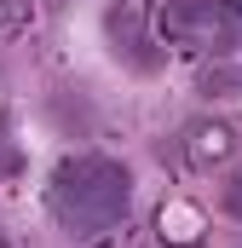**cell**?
Returning a JSON list of instances; mask_svg holds the SVG:
<instances>
[{
	"label": "cell",
	"mask_w": 242,
	"mask_h": 248,
	"mask_svg": "<svg viewBox=\"0 0 242 248\" xmlns=\"http://www.w3.org/2000/svg\"><path fill=\"white\" fill-rule=\"evenodd\" d=\"M52 214H58L63 231L75 237H104L127 219V202H133V173L121 168L116 156H63L58 173H52V190H46Z\"/></svg>",
	"instance_id": "1"
},
{
	"label": "cell",
	"mask_w": 242,
	"mask_h": 248,
	"mask_svg": "<svg viewBox=\"0 0 242 248\" xmlns=\"http://www.w3.org/2000/svg\"><path fill=\"white\" fill-rule=\"evenodd\" d=\"M156 35L190 58L231 52L242 35V0H167L156 12Z\"/></svg>",
	"instance_id": "2"
},
{
	"label": "cell",
	"mask_w": 242,
	"mask_h": 248,
	"mask_svg": "<svg viewBox=\"0 0 242 248\" xmlns=\"http://www.w3.org/2000/svg\"><path fill=\"white\" fill-rule=\"evenodd\" d=\"M104 35L116 46V58H127L133 69H156V0H110L104 12Z\"/></svg>",
	"instance_id": "3"
},
{
	"label": "cell",
	"mask_w": 242,
	"mask_h": 248,
	"mask_svg": "<svg viewBox=\"0 0 242 248\" xmlns=\"http://www.w3.org/2000/svg\"><path fill=\"white\" fill-rule=\"evenodd\" d=\"M242 156V133L225 116H196L179 127V162L196 173H213V168H231Z\"/></svg>",
	"instance_id": "4"
},
{
	"label": "cell",
	"mask_w": 242,
	"mask_h": 248,
	"mask_svg": "<svg viewBox=\"0 0 242 248\" xmlns=\"http://www.w3.org/2000/svg\"><path fill=\"white\" fill-rule=\"evenodd\" d=\"M41 23H46V6H41V0H0V41L35 35Z\"/></svg>",
	"instance_id": "5"
},
{
	"label": "cell",
	"mask_w": 242,
	"mask_h": 248,
	"mask_svg": "<svg viewBox=\"0 0 242 248\" xmlns=\"http://www.w3.org/2000/svg\"><path fill=\"white\" fill-rule=\"evenodd\" d=\"M156 225H162V237H173V243H196V237H202V214L184 208V202H167V208L156 214Z\"/></svg>",
	"instance_id": "6"
},
{
	"label": "cell",
	"mask_w": 242,
	"mask_h": 248,
	"mask_svg": "<svg viewBox=\"0 0 242 248\" xmlns=\"http://www.w3.org/2000/svg\"><path fill=\"white\" fill-rule=\"evenodd\" d=\"M202 93L219 98V104H231V110L242 116V69H213V75L202 81Z\"/></svg>",
	"instance_id": "7"
},
{
	"label": "cell",
	"mask_w": 242,
	"mask_h": 248,
	"mask_svg": "<svg viewBox=\"0 0 242 248\" xmlns=\"http://www.w3.org/2000/svg\"><path fill=\"white\" fill-rule=\"evenodd\" d=\"M12 173H23V150H17V139H6V127H0V179H12Z\"/></svg>",
	"instance_id": "8"
},
{
	"label": "cell",
	"mask_w": 242,
	"mask_h": 248,
	"mask_svg": "<svg viewBox=\"0 0 242 248\" xmlns=\"http://www.w3.org/2000/svg\"><path fill=\"white\" fill-rule=\"evenodd\" d=\"M225 208L242 219V156H237V168H231V179H225Z\"/></svg>",
	"instance_id": "9"
}]
</instances>
